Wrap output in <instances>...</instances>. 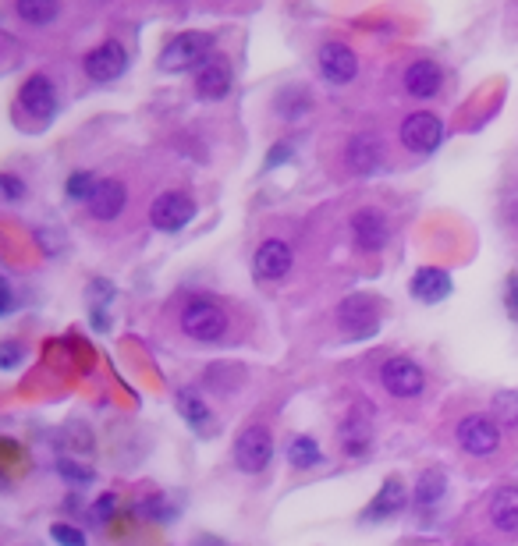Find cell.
<instances>
[{
	"label": "cell",
	"instance_id": "6da1fadb",
	"mask_svg": "<svg viewBox=\"0 0 518 546\" xmlns=\"http://www.w3.org/2000/svg\"><path fill=\"white\" fill-rule=\"evenodd\" d=\"M228 312L210 298H196L181 309V334L196 344H220L228 337Z\"/></svg>",
	"mask_w": 518,
	"mask_h": 546
},
{
	"label": "cell",
	"instance_id": "7a4b0ae2",
	"mask_svg": "<svg viewBox=\"0 0 518 546\" xmlns=\"http://www.w3.org/2000/svg\"><path fill=\"white\" fill-rule=\"evenodd\" d=\"M210 47V32H178L164 47V54H160V71H171V75H181L189 68L199 71L206 64V57H210Z\"/></svg>",
	"mask_w": 518,
	"mask_h": 546
},
{
	"label": "cell",
	"instance_id": "3957f363",
	"mask_svg": "<svg viewBox=\"0 0 518 546\" xmlns=\"http://www.w3.org/2000/svg\"><path fill=\"white\" fill-rule=\"evenodd\" d=\"M338 327L348 341H369L380 334V302L369 295H348L338 305Z\"/></svg>",
	"mask_w": 518,
	"mask_h": 546
},
{
	"label": "cell",
	"instance_id": "277c9868",
	"mask_svg": "<svg viewBox=\"0 0 518 546\" xmlns=\"http://www.w3.org/2000/svg\"><path fill=\"white\" fill-rule=\"evenodd\" d=\"M231 454H235L238 472H245V476L267 472V465L274 461V437H270V429L267 426H245L235 437Z\"/></svg>",
	"mask_w": 518,
	"mask_h": 546
},
{
	"label": "cell",
	"instance_id": "5b68a950",
	"mask_svg": "<svg viewBox=\"0 0 518 546\" xmlns=\"http://www.w3.org/2000/svg\"><path fill=\"white\" fill-rule=\"evenodd\" d=\"M192 217H196V199L189 192H160L150 206V224L164 234H174L181 227H189Z\"/></svg>",
	"mask_w": 518,
	"mask_h": 546
},
{
	"label": "cell",
	"instance_id": "8992f818",
	"mask_svg": "<svg viewBox=\"0 0 518 546\" xmlns=\"http://www.w3.org/2000/svg\"><path fill=\"white\" fill-rule=\"evenodd\" d=\"M458 444L472 458H490L501 447V429H497L494 415H465L458 422Z\"/></svg>",
	"mask_w": 518,
	"mask_h": 546
},
{
	"label": "cell",
	"instance_id": "52a82bcc",
	"mask_svg": "<svg viewBox=\"0 0 518 546\" xmlns=\"http://www.w3.org/2000/svg\"><path fill=\"white\" fill-rule=\"evenodd\" d=\"M380 383H384V390L391 398H419L426 387V373L412 359L394 355V359H387L380 366Z\"/></svg>",
	"mask_w": 518,
	"mask_h": 546
},
{
	"label": "cell",
	"instance_id": "ba28073f",
	"mask_svg": "<svg viewBox=\"0 0 518 546\" xmlns=\"http://www.w3.org/2000/svg\"><path fill=\"white\" fill-rule=\"evenodd\" d=\"M348 227H352V238L362 252H380L391 242V220L377 206H359L348 220Z\"/></svg>",
	"mask_w": 518,
	"mask_h": 546
},
{
	"label": "cell",
	"instance_id": "9c48e42d",
	"mask_svg": "<svg viewBox=\"0 0 518 546\" xmlns=\"http://www.w3.org/2000/svg\"><path fill=\"white\" fill-rule=\"evenodd\" d=\"M444 142V125H440L437 114H426V110H419V114H409L405 121H401V146L409 149V153H433V149Z\"/></svg>",
	"mask_w": 518,
	"mask_h": 546
},
{
	"label": "cell",
	"instance_id": "30bf717a",
	"mask_svg": "<svg viewBox=\"0 0 518 546\" xmlns=\"http://www.w3.org/2000/svg\"><path fill=\"white\" fill-rule=\"evenodd\" d=\"M345 164L352 174H359V178H369V174H380L387 164V153H384V142L377 139V135H352L345 146Z\"/></svg>",
	"mask_w": 518,
	"mask_h": 546
},
{
	"label": "cell",
	"instance_id": "8fae6325",
	"mask_svg": "<svg viewBox=\"0 0 518 546\" xmlns=\"http://www.w3.org/2000/svg\"><path fill=\"white\" fill-rule=\"evenodd\" d=\"M316 61H320V71L330 86H348V82L359 75V57H355V50L348 47V43H338V39L323 43Z\"/></svg>",
	"mask_w": 518,
	"mask_h": 546
},
{
	"label": "cell",
	"instance_id": "7c38bea8",
	"mask_svg": "<svg viewBox=\"0 0 518 546\" xmlns=\"http://www.w3.org/2000/svg\"><path fill=\"white\" fill-rule=\"evenodd\" d=\"M82 68H86V75L93 78V82H114V78L125 75L128 54L118 39H107V43H100V47L82 57Z\"/></svg>",
	"mask_w": 518,
	"mask_h": 546
},
{
	"label": "cell",
	"instance_id": "4fadbf2b",
	"mask_svg": "<svg viewBox=\"0 0 518 546\" xmlns=\"http://www.w3.org/2000/svg\"><path fill=\"white\" fill-rule=\"evenodd\" d=\"M291 263H295V252H291V245L281 242V238H267V242L256 249V259H252V273H256L259 281H281V277H288Z\"/></svg>",
	"mask_w": 518,
	"mask_h": 546
},
{
	"label": "cell",
	"instance_id": "5bb4252c",
	"mask_svg": "<svg viewBox=\"0 0 518 546\" xmlns=\"http://www.w3.org/2000/svg\"><path fill=\"white\" fill-rule=\"evenodd\" d=\"M231 93V68L220 54H210L206 64L196 71V96L206 103H217Z\"/></svg>",
	"mask_w": 518,
	"mask_h": 546
},
{
	"label": "cell",
	"instance_id": "9a60e30c",
	"mask_svg": "<svg viewBox=\"0 0 518 546\" xmlns=\"http://www.w3.org/2000/svg\"><path fill=\"white\" fill-rule=\"evenodd\" d=\"M405 93L416 96V100H430V96L440 93V86H444V68H440L433 57H419V61H412L409 68H405Z\"/></svg>",
	"mask_w": 518,
	"mask_h": 546
},
{
	"label": "cell",
	"instance_id": "2e32d148",
	"mask_svg": "<svg viewBox=\"0 0 518 546\" xmlns=\"http://www.w3.org/2000/svg\"><path fill=\"white\" fill-rule=\"evenodd\" d=\"M405 500H409V493H405V483H401L398 476H387L384 486H380V493L366 504V511H362V522H387V518H394L398 511H405Z\"/></svg>",
	"mask_w": 518,
	"mask_h": 546
},
{
	"label": "cell",
	"instance_id": "e0dca14e",
	"mask_svg": "<svg viewBox=\"0 0 518 546\" xmlns=\"http://www.w3.org/2000/svg\"><path fill=\"white\" fill-rule=\"evenodd\" d=\"M341 447H345L348 458H362L373 444V426H369V408L366 405H355L352 412L345 415L341 422Z\"/></svg>",
	"mask_w": 518,
	"mask_h": 546
},
{
	"label": "cell",
	"instance_id": "ac0fdd59",
	"mask_svg": "<svg viewBox=\"0 0 518 546\" xmlns=\"http://www.w3.org/2000/svg\"><path fill=\"white\" fill-rule=\"evenodd\" d=\"M409 291H412L416 302L437 305V302H444V298H451L455 284H451L448 270H437V266H419L416 277H412V284H409Z\"/></svg>",
	"mask_w": 518,
	"mask_h": 546
},
{
	"label": "cell",
	"instance_id": "d6986e66",
	"mask_svg": "<svg viewBox=\"0 0 518 546\" xmlns=\"http://www.w3.org/2000/svg\"><path fill=\"white\" fill-rule=\"evenodd\" d=\"M18 103H22L29 114L36 117H54L57 114V93L54 86H50V78L47 75H29L22 82V89H18Z\"/></svg>",
	"mask_w": 518,
	"mask_h": 546
},
{
	"label": "cell",
	"instance_id": "ffe728a7",
	"mask_svg": "<svg viewBox=\"0 0 518 546\" xmlns=\"http://www.w3.org/2000/svg\"><path fill=\"white\" fill-rule=\"evenodd\" d=\"M125 206H128V188L118 178H103L96 195L89 199V213L96 220H118L125 213Z\"/></svg>",
	"mask_w": 518,
	"mask_h": 546
},
{
	"label": "cell",
	"instance_id": "44dd1931",
	"mask_svg": "<svg viewBox=\"0 0 518 546\" xmlns=\"http://www.w3.org/2000/svg\"><path fill=\"white\" fill-rule=\"evenodd\" d=\"M490 522L497 532H518V486H501V490L490 497Z\"/></svg>",
	"mask_w": 518,
	"mask_h": 546
},
{
	"label": "cell",
	"instance_id": "7402d4cb",
	"mask_svg": "<svg viewBox=\"0 0 518 546\" xmlns=\"http://www.w3.org/2000/svg\"><path fill=\"white\" fill-rule=\"evenodd\" d=\"M178 412H181V419L189 422L192 429H196V433H203V437H210L213 433V412H210V405H206L203 398H199L196 390H178Z\"/></svg>",
	"mask_w": 518,
	"mask_h": 546
},
{
	"label": "cell",
	"instance_id": "603a6c76",
	"mask_svg": "<svg viewBox=\"0 0 518 546\" xmlns=\"http://www.w3.org/2000/svg\"><path fill=\"white\" fill-rule=\"evenodd\" d=\"M313 110V93L306 86H284L274 96V114L284 121H302Z\"/></svg>",
	"mask_w": 518,
	"mask_h": 546
},
{
	"label": "cell",
	"instance_id": "cb8c5ba5",
	"mask_svg": "<svg viewBox=\"0 0 518 546\" xmlns=\"http://www.w3.org/2000/svg\"><path fill=\"white\" fill-rule=\"evenodd\" d=\"M15 15L32 29H47L50 22L61 18V4H54V0H18Z\"/></svg>",
	"mask_w": 518,
	"mask_h": 546
},
{
	"label": "cell",
	"instance_id": "d4e9b609",
	"mask_svg": "<svg viewBox=\"0 0 518 546\" xmlns=\"http://www.w3.org/2000/svg\"><path fill=\"white\" fill-rule=\"evenodd\" d=\"M284 454H288V465H291V468H299V472L323 465L320 444H316L313 437H306V433H299V437H291V440H288V451H284Z\"/></svg>",
	"mask_w": 518,
	"mask_h": 546
},
{
	"label": "cell",
	"instance_id": "484cf974",
	"mask_svg": "<svg viewBox=\"0 0 518 546\" xmlns=\"http://www.w3.org/2000/svg\"><path fill=\"white\" fill-rule=\"evenodd\" d=\"M444 493H448V479H444V472L430 468V472H423V476L416 479L412 500H416V507H433L440 497H444Z\"/></svg>",
	"mask_w": 518,
	"mask_h": 546
},
{
	"label": "cell",
	"instance_id": "4316f807",
	"mask_svg": "<svg viewBox=\"0 0 518 546\" xmlns=\"http://www.w3.org/2000/svg\"><path fill=\"white\" fill-rule=\"evenodd\" d=\"M135 515L150 518V522H174V518H178V507L171 504L167 493H153V497H146L135 504Z\"/></svg>",
	"mask_w": 518,
	"mask_h": 546
},
{
	"label": "cell",
	"instance_id": "83f0119b",
	"mask_svg": "<svg viewBox=\"0 0 518 546\" xmlns=\"http://www.w3.org/2000/svg\"><path fill=\"white\" fill-rule=\"evenodd\" d=\"M96 188H100V181H96L93 171H71L68 181H64V192H68V199H75V203H86L96 195Z\"/></svg>",
	"mask_w": 518,
	"mask_h": 546
},
{
	"label": "cell",
	"instance_id": "f1b7e54d",
	"mask_svg": "<svg viewBox=\"0 0 518 546\" xmlns=\"http://www.w3.org/2000/svg\"><path fill=\"white\" fill-rule=\"evenodd\" d=\"M490 412H494L497 426H518V394L515 390H501V394H494Z\"/></svg>",
	"mask_w": 518,
	"mask_h": 546
},
{
	"label": "cell",
	"instance_id": "f546056e",
	"mask_svg": "<svg viewBox=\"0 0 518 546\" xmlns=\"http://www.w3.org/2000/svg\"><path fill=\"white\" fill-rule=\"evenodd\" d=\"M57 476L64 479L68 486H89V483H96V472L89 465H79L75 458H57Z\"/></svg>",
	"mask_w": 518,
	"mask_h": 546
},
{
	"label": "cell",
	"instance_id": "4dcf8cb0",
	"mask_svg": "<svg viewBox=\"0 0 518 546\" xmlns=\"http://www.w3.org/2000/svg\"><path fill=\"white\" fill-rule=\"evenodd\" d=\"M50 539H54L57 546H86V532L75 529V525H68V522L50 525Z\"/></svg>",
	"mask_w": 518,
	"mask_h": 546
},
{
	"label": "cell",
	"instance_id": "1f68e13d",
	"mask_svg": "<svg viewBox=\"0 0 518 546\" xmlns=\"http://www.w3.org/2000/svg\"><path fill=\"white\" fill-rule=\"evenodd\" d=\"M291 153H295V142H291V139H281V142H277V146L267 153V160H263V171H274L277 164H288Z\"/></svg>",
	"mask_w": 518,
	"mask_h": 546
},
{
	"label": "cell",
	"instance_id": "d6a6232c",
	"mask_svg": "<svg viewBox=\"0 0 518 546\" xmlns=\"http://www.w3.org/2000/svg\"><path fill=\"white\" fill-rule=\"evenodd\" d=\"M0 192H4V203H22L25 199V185L15 174H0Z\"/></svg>",
	"mask_w": 518,
	"mask_h": 546
},
{
	"label": "cell",
	"instance_id": "836d02e7",
	"mask_svg": "<svg viewBox=\"0 0 518 546\" xmlns=\"http://www.w3.org/2000/svg\"><path fill=\"white\" fill-rule=\"evenodd\" d=\"M22 344L18 341H4L0 344V369H4V373H11V369L18 366V362H22Z\"/></svg>",
	"mask_w": 518,
	"mask_h": 546
},
{
	"label": "cell",
	"instance_id": "e575fe53",
	"mask_svg": "<svg viewBox=\"0 0 518 546\" xmlns=\"http://www.w3.org/2000/svg\"><path fill=\"white\" fill-rule=\"evenodd\" d=\"M110 302H114V284H110V281H93V284H89V305L107 309Z\"/></svg>",
	"mask_w": 518,
	"mask_h": 546
},
{
	"label": "cell",
	"instance_id": "d590c367",
	"mask_svg": "<svg viewBox=\"0 0 518 546\" xmlns=\"http://www.w3.org/2000/svg\"><path fill=\"white\" fill-rule=\"evenodd\" d=\"M114 511H118V493H103V497L93 504V518H96V522H107Z\"/></svg>",
	"mask_w": 518,
	"mask_h": 546
},
{
	"label": "cell",
	"instance_id": "8d00e7d4",
	"mask_svg": "<svg viewBox=\"0 0 518 546\" xmlns=\"http://www.w3.org/2000/svg\"><path fill=\"white\" fill-rule=\"evenodd\" d=\"M504 309H508V316L518 323V273H511L508 284H504Z\"/></svg>",
	"mask_w": 518,
	"mask_h": 546
},
{
	"label": "cell",
	"instance_id": "74e56055",
	"mask_svg": "<svg viewBox=\"0 0 518 546\" xmlns=\"http://www.w3.org/2000/svg\"><path fill=\"white\" fill-rule=\"evenodd\" d=\"M11 312H15V284L0 277V316H11Z\"/></svg>",
	"mask_w": 518,
	"mask_h": 546
},
{
	"label": "cell",
	"instance_id": "f35d334b",
	"mask_svg": "<svg viewBox=\"0 0 518 546\" xmlns=\"http://www.w3.org/2000/svg\"><path fill=\"white\" fill-rule=\"evenodd\" d=\"M89 323H93V330H100V334H107V330H110V316H107V309H100V305H89Z\"/></svg>",
	"mask_w": 518,
	"mask_h": 546
},
{
	"label": "cell",
	"instance_id": "ab89813d",
	"mask_svg": "<svg viewBox=\"0 0 518 546\" xmlns=\"http://www.w3.org/2000/svg\"><path fill=\"white\" fill-rule=\"evenodd\" d=\"M192 546H228V543H224V539H217V536H210V532H203V536L192 539Z\"/></svg>",
	"mask_w": 518,
	"mask_h": 546
}]
</instances>
